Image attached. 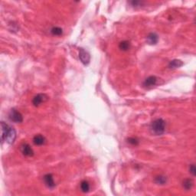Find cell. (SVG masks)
I'll use <instances>...</instances> for the list:
<instances>
[{"instance_id": "obj_15", "label": "cell", "mask_w": 196, "mask_h": 196, "mask_svg": "<svg viewBox=\"0 0 196 196\" xmlns=\"http://www.w3.org/2000/svg\"><path fill=\"white\" fill-rule=\"evenodd\" d=\"M51 32H52V35L59 36V35H62V33H63V30H62V29L59 27H54L52 29V30H51Z\"/></svg>"}, {"instance_id": "obj_12", "label": "cell", "mask_w": 196, "mask_h": 196, "mask_svg": "<svg viewBox=\"0 0 196 196\" xmlns=\"http://www.w3.org/2000/svg\"><path fill=\"white\" fill-rule=\"evenodd\" d=\"M119 48L122 51H127L129 50V48H130V44L127 41H121L119 43Z\"/></svg>"}, {"instance_id": "obj_11", "label": "cell", "mask_w": 196, "mask_h": 196, "mask_svg": "<svg viewBox=\"0 0 196 196\" xmlns=\"http://www.w3.org/2000/svg\"><path fill=\"white\" fill-rule=\"evenodd\" d=\"M33 142L37 146H41L45 142V139L41 135H36L34 138H33Z\"/></svg>"}, {"instance_id": "obj_1", "label": "cell", "mask_w": 196, "mask_h": 196, "mask_svg": "<svg viewBox=\"0 0 196 196\" xmlns=\"http://www.w3.org/2000/svg\"><path fill=\"white\" fill-rule=\"evenodd\" d=\"M1 130H2V142H7L9 144L13 143L16 139V133L15 129L12 127H9L8 124L5 123L4 122H1Z\"/></svg>"}, {"instance_id": "obj_2", "label": "cell", "mask_w": 196, "mask_h": 196, "mask_svg": "<svg viewBox=\"0 0 196 196\" xmlns=\"http://www.w3.org/2000/svg\"><path fill=\"white\" fill-rule=\"evenodd\" d=\"M150 130L156 136L163 134L165 130V123L162 119H156L150 125Z\"/></svg>"}, {"instance_id": "obj_13", "label": "cell", "mask_w": 196, "mask_h": 196, "mask_svg": "<svg viewBox=\"0 0 196 196\" xmlns=\"http://www.w3.org/2000/svg\"><path fill=\"white\" fill-rule=\"evenodd\" d=\"M81 191L84 193L88 192L90 190V185H89L87 181H82L81 183Z\"/></svg>"}, {"instance_id": "obj_5", "label": "cell", "mask_w": 196, "mask_h": 196, "mask_svg": "<svg viewBox=\"0 0 196 196\" xmlns=\"http://www.w3.org/2000/svg\"><path fill=\"white\" fill-rule=\"evenodd\" d=\"M48 100V97L44 94H39L38 95L33 98L32 100V104L35 107H39L40 104H41L42 103L45 102L46 100Z\"/></svg>"}, {"instance_id": "obj_17", "label": "cell", "mask_w": 196, "mask_h": 196, "mask_svg": "<svg viewBox=\"0 0 196 196\" xmlns=\"http://www.w3.org/2000/svg\"><path fill=\"white\" fill-rule=\"evenodd\" d=\"M128 142L133 145V146H137V145H138L139 141L136 138H129L128 139Z\"/></svg>"}, {"instance_id": "obj_14", "label": "cell", "mask_w": 196, "mask_h": 196, "mask_svg": "<svg viewBox=\"0 0 196 196\" xmlns=\"http://www.w3.org/2000/svg\"><path fill=\"white\" fill-rule=\"evenodd\" d=\"M193 186V182H192V179H185V180L183 182V187H184L186 190H189Z\"/></svg>"}, {"instance_id": "obj_9", "label": "cell", "mask_w": 196, "mask_h": 196, "mask_svg": "<svg viewBox=\"0 0 196 196\" xmlns=\"http://www.w3.org/2000/svg\"><path fill=\"white\" fill-rule=\"evenodd\" d=\"M147 42L150 44H156L158 42L159 40V37L156 35V33H150L147 36Z\"/></svg>"}, {"instance_id": "obj_16", "label": "cell", "mask_w": 196, "mask_h": 196, "mask_svg": "<svg viewBox=\"0 0 196 196\" xmlns=\"http://www.w3.org/2000/svg\"><path fill=\"white\" fill-rule=\"evenodd\" d=\"M156 182L159 185H164L166 182V177L163 176V175H160L157 176L155 179Z\"/></svg>"}, {"instance_id": "obj_10", "label": "cell", "mask_w": 196, "mask_h": 196, "mask_svg": "<svg viewBox=\"0 0 196 196\" xmlns=\"http://www.w3.org/2000/svg\"><path fill=\"white\" fill-rule=\"evenodd\" d=\"M183 65V63L182 61L178 59L172 60L171 62H169V68H172V69H175V68H178V67H180L181 66Z\"/></svg>"}, {"instance_id": "obj_7", "label": "cell", "mask_w": 196, "mask_h": 196, "mask_svg": "<svg viewBox=\"0 0 196 196\" xmlns=\"http://www.w3.org/2000/svg\"><path fill=\"white\" fill-rule=\"evenodd\" d=\"M21 151L22 154L25 156H32L33 154H34V152H33V150L31 149V147L27 143L23 144L21 146Z\"/></svg>"}, {"instance_id": "obj_18", "label": "cell", "mask_w": 196, "mask_h": 196, "mask_svg": "<svg viewBox=\"0 0 196 196\" xmlns=\"http://www.w3.org/2000/svg\"><path fill=\"white\" fill-rule=\"evenodd\" d=\"M189 171H190V172L192 173V175H195L196 169H195V165H191L190 168H189Z\"/></svg>"}, {"instance_id": "obj_4", "label": "cell", "mask_w": 196, "mask_h": 196, "mask_svg": "<svg viewBox=\"0 0 196 196\" xmlns=\"http://www.w3.org/2000/svg\"><path fill=\"white\" fill-rule=\"evenodd\" d=\"M79 58L81 61L84 64L87 65V64H88L89 62H90V54L87 52L84 49V48H81L80 49V52H79Z\"/></svg>"}, {"instance_id": "obj_8", "label": "cell", "mask_w": 196, "mask_h": 196, "mask_svg": "<svg viewBox=\"0 0 196 196\" xmlns=\"http://www.w3.org/2000/svg\"><path fill=\"white\" fill-rule=\"evenodd\" d=\"M156 82H157V78L155 76H150V77H147V78L145 80L144 83H143V86L146 87H152L156 84Z\"/></svg>"}, {"instance_id": "obj_6", "label": "cell", "mask_w": 196, "mask_h": 196, "mask_svg": "<svg viewBox=\"0 0 196 196\" xmlns=\"http://www.w3.org/2000/svg\"><path fill=\"white\" fill-rule=\"evenodd\" d=\"M43 179H44V184H45V185H46L48 188H54V186H55V183H54V178H53L52 174H46V175L44 176Z\"/></svg>"}, {"instance_id": "obj_3", "label": "cell", "mask_w": 196, "mask_h": 196, "mask_svg": "<svg viewBox=\"0 0 196 196\" xmlns=\"http://www.w3.org/2000/svg\"><path fill=\"white\" fill-rule=\"evenodd\" d=\"M9 118L11 121L16 123H21L22 120H23L22 115L18 110H16V109H12V110H10L9 114Z\"/></svg>"}]
</instances>
